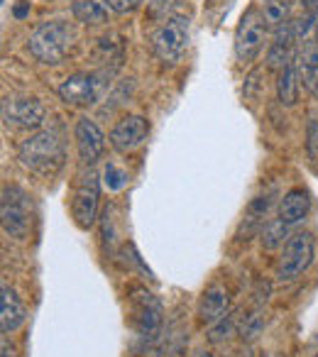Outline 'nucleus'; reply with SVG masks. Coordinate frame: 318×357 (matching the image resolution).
I'll list each match as a JSON object with an SVG mask.
<instances>
[{
  "mask_svg": "<svg viewBox=\"0 0 318 357\" xmlns=\"http://www.w3.org/2000/svg\"><path fill=\"white\" fill-rule=\"evenodd\" d=\"M76 42V30L64 20L42 22L30 35L27 50L42 64H59Z\"/></svg>",
  "mask_w": 318,
  "mask_h": 357,
  "instance_id": "obj_2",
  "label": "nucleus"
},
{
  "mask_svg": "<svg viewBox=\"0 0 318 357\" xmlns=\"http://www.w3.org/2000/svg\"><path fill=\"white\" fill-rule=\"evenodd\" d=\"M316 42H318V22H316Z\"/></svg>",
  "mask_w": 318,
  "mask_h": 357,
  "instance_id": "obj_31",
  "label": "nucleus"
},
{
  "mask_svg": "<svg viewBox=\"0 0 318 357\" xmlns=\"http://www.w3.org/2000/svg\"><path fill=\"white\" fill-rule=\"evenodd\" d=\"M296 66H301V69H318V42H303L296 54Z\"/></svg>",
  "mask_w": 318,
  "mask_h": 357,
  "instance_id": "obj_21",
  "label": "nucleus"
},
{
  "mask_svg": "<svg viewBox=\"0 0 318 357\" xmlns=\"http://www.w3.org/2000/svg\"><path fill=\"white\" fill-rule=\"evenodd\" d=\"M194 357H213V355H211V352H204V350H201V352H196Z\"/></svg>",
  "mask_w": 318,
  "mask_h": 357,
  "instance_id": "obj_30",
  "label": "nucleus"
},
{
  "mask_svg": "<svg viewBox=\"0 0 318 357\" xmlns=\"http://www.w3.org/2000/svg\"><path fill=\"white\" fill-rule=\"evenodd\" d=\"M45 115V103L35 96H8L3 100V120L15 128H40Z\"/></svg>",
  "mask_w": 318,
  "mask_h": 357,
  "instance_id": "obj_9",
  "label": "nucleus"
},
{
  "mask_svg": "<svg viewBox=\"0 0 318 357\" xmlns=\"http://www.w3.org/2000/svg\"><path fill=\"white\" fill-rule=\"evenodd\" d=\"M108 3L115 13H130V10H135L142 0H108Z\"/></svg>",
  "mask_w": 318,
  "mask_h": 357,
  "instance_id": "obj_26",
  "label": "nucleus"
},
{
  "mask_svg": "<svg viewBox=\"0 0 318 357\" xmlns=\"http://www.w3.org/2000/svg\"><path fill=\"white\" fill-rule=\"evenodd\" d=\"M3 230L10 238H25L30 230V201L17 186L3 189Z\"/></svg>",
  "mask_w": 318,
  "mask_h": 357,
  "instance_id": "obj_8",
  "label": "nucleus"
},
{
  "mask_svg": "<svg viewBox=\"0 0 318 357\" xmlns=\"http://www.w3.org/2000/svg\"><path fill=\"white\" fill-rule=\"evenodd\" d=\"M308 211H311V196H308V191L292 189L282 199V204H279V220H282L284 225L301 223L308 215Z\"/></svg>",
  "mask_w": 318,
  "mask_h": 357,
  "instance_id": "obj_14",
  "label": "nucleus"
},
{
  "mask_svg": "<svg viewBox=\"0 0 318 357\" xmlns=\"http://www.w3.org/2000/svg\"><path fill=\"white\" fill-rule=\"evenodd\" d=\"M186 342H189V337L184 333H172V335H167L165 345L159 347V357H181Z\"/></svg>",
  "mask_w": 318,
  "mask_h": 357,
  "instance_id": "obj_20",
  "label": "nucleus"
},
{
  "mask_svg": "<svg viewBox=\"0 0 318 357\" xmlns=\"http://www.w3.org/2000/svg\"><path fill=\"white\" fill-rule=\"evenodd\" d=\"M303 10H306V15H313L318 17V0H301Z\"/></svg>",
  "mask_w": 318,
  "mask_h": 357,
  "instance_id": "obj_28",
  "label": "nucleus"
},
{
  "mask_svg": "<svg viewBox=\"0 0 318 357\" xmlns=\"http://www.w3.org/2000/svg\"><path fill=\"white\" fill-rule=\"evenodd\" d=\"M298 74H301V79H303V86L318 98V69H301V66H298Z\"/></svg>",
  "mask_w": 318,
  "mask_h": 357,
  "instance_id": "obj_24",
  "label": "nucleus"
},
{
  "mask_svg": "<svg viewBox=\"0 0 318 357\" xmlns=\"http://www.w3.org/2000/svg\"><path fill=\"white\" fill-rule=\"evenodd\" d=\"M228 291L220 287H211L209 291L204 294V298H201V306H199V316L204 323H215L220 321V318L225 316V311H228Z\"/></svg>",
  "mask_w": 318,
  "mask_h": 357,
  "instance_id": "obj_16",
  "label": "nucleus"
},
{
  "mask_svg": "<svg viewBox=\"0 0 318 357\" xmlns=\"http://www.w3.org/2000/svg\"><path fill=\"white\" fill-rule=\"evenodd\" d=\"M235 313H225L220 321H215V326L211 328V333H209V340L211 342H223V340H228L230 335H233V331H235Z\"/></svg>",
  "mask_w": 318,
  "mask_h": 357,
  "instance_id": "obj_19",
  "label": "nucleus"
},
{
  "mask_svg": "<svg viewBox=\"0 0 318 357\" xmlns=\"http://www.w3.org/2000/svg\"><path fill=\"white\" fill-rule=\"evenodd\" d=\"M130 301H132V323L135 331L147 340H154L162 331L165 323V308L159 303V298L154 294H149L147 289L135 287L130 291Z\"/></svg>",
  "mask_w": 318,
  "mask_h": 357,
  "instance_id": "obj_5",
  "label": "nucleus"
},
{
  "mask_svg": "<svg viewBox=\"0 0 318 357\" xmlns=\"http://www.w3.org/2000/svg\"><path fill=\"white\" fill-rule=\"evenodd\" d=\"M308 152H311V157L318 154V120L308 128Z\"/></svg>",
  "mask_w": 318,
  "mask_h": 357,
  "instance_id": "obj_27",
  "label": "nucleus"
},
{
  "mask_svg": "<svg viewBox=\"0 0 318 357\" xmlns=\"http://www.w3.org/2000/svg\"><path fill=\"white\" fill-rule=\"evenodd\" d=\"M287 228L289 225H284L282 220H277L274 225H269V228L264 230V238H262L264 248H277L279 243H284V233H287Z\"/></svg>",
  "mask_w": 318,
  "mask_h": 357,
  "instance_id": "obj_22",
  "label": "nucleus"
},
{
  "mask_svg": "<svg viewBox=\"0 0 318 357\" xmlns=\"http://www.w3.org/2000/svg\"><path fill=\"white\" fill-rule=\"evenodd\" d=\"M108 89V74L103 71H81L74 74L59 86V98L69 105H93Z\"/></svg>",
  "mask_w": 318,
  "mask_h": 357,
  "instance_id": "obj_4",
  "label": "nucleus"
},
{
  "mask_svg": "<svg viewBox=\"0 0 318 357\" xmlns=\"http://www.w3.org/2000/svg\"><path fill=\"white\" fill-rule=\"evenodd\" d=\"M98 199H100V184L98 176L93 172L84 174L79 181V189L74 194V218L79 228H91L96 223V213H98Z\"/></svg>",
  "mask_w": 318,
  "mask_h": 357,
  "instance_id": "obj_10",
  "label": "nucleus"
},
{
  "mask_svg": "<svg viewBox=\"0 0 318 357\" xmlns=\"http://www.w3.org/2000/svg\"><path fill=\"white\" fill-rule=\"evenodd\" d=\"M3 357H15V347L3 337Z\"/></svg>",
  "mask_w": 318,
  "mask_h": 357,
  "instance_id": "obj_29",
  "label": "nucleus"
},
{
  "mask_svg": "<svg viewBox=\"0 0 318 357\" xmlns=\"http://www.w3.org/2000/svg\"><path fill=\"white\" fill-rule=\"evenodd\" d=\"M17 157H20L22 167L30 169L42 176H52L64 167V144H61L59 135L52 132V130H42L35 132L20 144L17 149Z\"/></svg>",
  "mask_w": 318,
  "mask_h": 357,
  "instance_id": "obj_1",
  "label": "nucleus"
},
{
  "mask_svg": "<svg viewBox=\"0 0 318 357\" xmlns=\"http://www.w3.org/2000/svg\"><path fill=\"white\" fill-rule=\"evenodd\" d=\"M27 318V311L25 306H22L20 296H17L15 291H13L10 287H3V298H0V328H3V333H15L17 328L25 323Z\"/></svg>",
  "mask_w": 318,
  "mask_h": 357,
  "instance_id": "obj_13",
  "label": "nucleus"
},
{
  "mask_svg": "<svg viewBox=\"0 0 318 357\" xmlns=\"http://www.w3.org/2000/svg\"><path fill=\"white\" fill-rule=\"evenodd\" d=\"M189 47V17L172 15L152 32V50L162 61H176Z\"/></svg>",
  "mask_w": 318,
  "mask_h": 357,
  "instance_id": "obj_3",
  "label": "nucleus"
},
{
  "mask_svg": "<svg viewBox=\"0 0 318 357\" xmlns=\"http://www.w3.org/2000/svg\"><path fill=\"white\" fill-rule=\"evenodd\" d=\"M259 331H262V318H259L257 313H252V316H248L243 323V340H255V337L259 335Z\"/></svg>",
  "mask_w": 318,
  "mask_h": 357,
  "instance_id": "obj_23",
  "label": "nucleus"
},
{
  "mask_svg": "<svg viewBox=\"0 0 318 357\" xmlns=\"http://www.w3.org/2000/svg\"><path fill=\"white\" fill-rule=\"evenodd\" d=\"M110 10L113 8L108 0H74L71 3V13L84 25H103V22H108Z\"/></svg>",
  "mask_w": 318,
  "mask_h": 357,
  "instance_id": "obj_15",
  "label": "nucleus"
},
{
  "mask_svg": "<svg viewBox=\"0 0 318 357\" xmlns=\"http://www.w3.org/2000/svg\"><path fill=\"white\" fill-rule=\"evenodd\" d=\"M149 135V123L142 115H128L120 123H115V128L110 130V144H113L118 152H132L135 147L147 139Z\"/></svg>",
  "mask_w": 318,
  "mask_h": 357,
  "instance_id": "obj_11",
  "label": "nucleus"
},
{
  "mask_svg": "<svg viewBox=\"0 0 318 357\" xmlns=\"http://www.w3.org/2000/svg\"><path fill=\"white\" fill-rule=\"evenodd\" d=\"M105 176L110 178V181H108L110 189H120V186L125 184V178H128L118 167H115V164H108V169H105Z\"/></svg>",
  "mask_w": 318,
  "mask_h": 357,
  "instance_id": "obj_25",
  "label": "nucleus"
},
{
  "mask_svg": "<svg viewBox=\"0 0 318 357\" xmlns=\"http://www.w3.org/2000/svg\"><path fill=\"white\" fill-rule=\"evenodd\" d=\"M289 13H292V3L289 0H264L262 3V17L267 22V27H272V30L289 22Z\"/></svg>",
  "mask_w": 318,
  "mask_h": 357,
  "instance_id": "obj_18",
  "label": "nucleus"
},
{
  "mask_svg": "<svg viewBox=\"0 0 318 357\" xmlns=\"http://www.w3.org/2000/svg\"><path fill=\"white\" fill-rule=\"evenodd\" d=\"M313 252H316V245H313L311 233H296L287 240L284 245L282 259H279L277 277L279 282H292V279L301 277L313 262Z\"/></svg>",
  "mask_w": 318,
  "mask_h": 357,
  "instance_id": "obj_6",
  "label": "nucleus"
},
{
  "mask_svg": "<svg viewBox=\"0 0 318 357\" xmlns=\"http://www.w3.org/2000/svg\"><path fill=\"white\" fill-rule=\"evenodd\" d=\"M74 137H76V149H79V157L84 164H96L100 157H103V149H105V137L103 132L98 130V125L89 118H81L76 123L74 130Z\"/></svg>",
  "mask_w": 318,
  "mask_h": 357,
  "instance_id": "obj_12",
  "label": "nucleus"
},
{
  "mask_svg": "<svg viewBox=\"0 0 318 357\" xmlns=\"http://www.w3.org/2000/svg\"><path fill=\"white\" fill-rule=\"evenodd\" d=\"M264 32H267V22L262 17L259 8H250L243 17H240V25L235 30V56L243 64H250L255 56L259 54L264 45Z\"/></svg>",
  "mask_w": 318,
  "mask_h": 357,
  "instance_id": "obj_7",
  "label": "nucleus"
},
{
  "mask_svg": "<svg viewBox=\"0 0 318 357\" xmlns=\"http://www.w3.org/2000/svg\"><path fill=\"white\" fill-rule=\"evenodd\" d=\"M277 98L282 105H294L298 100V74L296 64H289L277 76Z\"/></svg>",
  "mask_w": 318,
  "mask_h": 357,
  "instance_id": "obj_17",
  "label": "nucleus"
}]
</instances>
